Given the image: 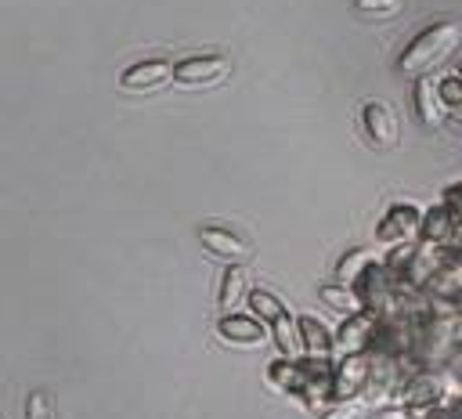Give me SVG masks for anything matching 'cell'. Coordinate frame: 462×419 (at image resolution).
<instances>
[{"label": "cell", "mask_w": 462, "mask_h": 419, "mask_svg": "<svg viewBox=\"0 0 462 419\" xmlns=\"http://www.w3.org/2000/svg\"><path fill=\"white\" fill-rule=\"evenodd\" d=\"M458 43H462V25L455 18L430 22L397 54V72H404V76H430L448 54H455Z\"/></svg>", "instance_id": "cell-1"}, {"label": "cell", "mask_w": 462, "mask_h": 419, "mask_svg": "<svg viewBox=\"0 0 462 419\" xmlns=\"http://www.w3.org/2000/svg\"><path fill=\"white\" fill-rule=\"evenodd\" d=\"M419 231H422V206L401 199V202H390L383 210V217L375 220V242L379 246H401V242H419Z\"/></svg>", "instance_id": "cell-2"}, {"label": "cell", "mask_w": 462, "mask_h": 419, "mask_svg": "<svg viewBox=\"0 0 462 419\" xmlns=\"http://www.w3.org/2000/svg\"><path fill=\"white\" fill-rule=\"evenodd\" d=\"M397 282H393V275L386 271V264H383V256L375 260V264H368L365 267V275L354 282V293H357V300H361V307H368V311H375L379 318H390L393 314V303H397Z\"/></svg>", "instance_id": "cell-3"}, {"label": "cell", "mask_w": 462, "mask_h": 419, "mask_svg": "<svg viewBox=\"0 0 462 419\" xmlns=\"http://www.w3.org/2000/svg\"><path fill=\"white\" fill-rule=\"evenodd\" d=\"M379 314L361 307L354 314H346L339 321V329L332 332L336 336V358H346V354H368L372 343H375V332H379Z\"/></svg>", "instance_id": "cell-4"}, {"label": "cell", "mask_w": 462, "mask_h": 419, "mask_svg": "<svg viewBox=\"0 0 462 419\" xmlns=\"http://www.w3.org/2000/svg\"><path fill=\"white\" fill-rule=\"evenodd\" d=\"M231 76V58L224 54H191L173 61V83L180 87H217Z\"/></svg>", "instance_id": "cell-5"}, {"label": "cell", "mask_w": 462, "mask_h": 419, "mask_svg": "<svg viewBox=\"0 0 462 419\" xmlns=\"http://www.w3.org/2000/svg\"><path fill=\"white\" fill-rule=\"evenodd\" d=\"M361 130H365L368 144L379 148V152H390L397 144V137H401V126H397L393 108L383 105V101H365L361 105Z\"/></svg>", "instance_id": "cell-6"}, {"label": "cell", "mask_w": 462, "mask_h": 419, "mask_svg": "<svg viewBox=\"0 0 462 419\" xmlns=\"http://www.w3.org/2000/svg\"><path fill=\"white\" fill-rule=\"evenodd\" d=\"M372 376V354H346L336 358V376H332V390L336 401H357L368 386Z\"/></svg>", "instance_id": "cell-7"}, {"label": "cell", "mask_w": 462, "mask_h": 419, "mask_svg": "<svg viewBox=\"0 0 462 419\" xmlns=\"http://www.w3.org/2000/svg\"><path fill=\"white\" fill-rule=\"evenodd\" d=\"M267 336H271V325H263L260 318L242 314V311L220 314V321H217V340L227 347H260Z\"/></svg>", "instance_id": "cell-8"}, {"label": "cell", "mask_w": 462, "mask_h": 419, "mask_svg": "<svg viewBox=\"0 0 462 419\" xmlns=\"http://www.w3.org/2000/svg\"><path fill=\"white\" fill-rule=\"evenodd\" d=\"M411 108H415V119L426 126V130H437L448 123V105L440 101V90H437V79L433 72L430 76H415L411 83Z\"/></svg>", "instance_id": "cell-9"}, {"label": "cell", "mask_w": 462, "mask_h": 419, "mask_svg": "<svg viewBox=\"0 0 462 419\" xmlns=\"http://www.w3.org/2000/svg\"><path fill=\"white\" fill-rule=\"evenodd\" d=\"M199 242H202L206 253H213V256H220V260H227V264H242V260L253 253V246H249L238 231L220 228V224H202V228H199Z\"/></svg>", "instance_id": "cell-10"}, {"label": "cell", "mask_w": 462, "mask_h": 419, "mask_svg": "<svg viewBox=\"0 0 462 419\" xmlns=\"http://www.w3.org/2000/svg\"><path fill=\"white\" fill-rule=\"evenodd\" d=\"M267 383H271V390H278V394L300 397V394L310 386V372H307L303 358H274V361L267 365Z\"/></svg>", "instance_id": "cell-11"}, {"label": "cell", "mask_w": 462, "mask_h": 419, "mask_svg": "<svg viewBox=\"0 0 462 419\" xmlns=\"http://www.w3.org/2000/svg\"><path fill=\"white\" fill-rule=\"evenodd\" d=\"M166 79H173V61L144 58V61H134V65L123 69L119 87H126V90H152V87H162Z\"/></svg>", "instance_id": "cell-12"}, {"label": "cell", "mask_w": 462, "mask_h": 419, "mask_svg": "<svg viewBox=\"0 0 462 419\" xmlns=\"http://www.w3.org/2000/svg\"><path fill=\"white\" fill-rule=\"evenodd\" d=\"M300 343H303V358H336V336L328 332L325 321H318L314 314H300Z\"/></svg>", "instance_id": "cell-13"}, {"label": "cell", "mask_w": 462, "mask_h": 419, "mask_svg": "<svg viewBox=\"0 0 462 419\" xmlns=\"http://www.w3.org/2000/svg\"><path fill=\"white\" fill-rule=\"evenodd\" d=\"M249 296V278H245V267L242 264H227L224 275H220V285H217V303H220V314H231L245 303Z\"/></svg>", "instance_id": "cell-14"}, {"label": "cell", "mask_w": 462, "mask_h": 419, "mask_svg": "<svg viewBox=\"0 0 462 419\" xmlns=\"http://www.w3.org/2000/svg\"><path fill=\"white\" fill-rule=\"evenodd\" d=\"M455 228H458L455 213L444 202H437V206H426L422 210V231H419V238L422 242H437V246H451Z\"/></svg>", "instance_id": "cell-15"}, {"label": "cell", "mask_w": 462, "mask_h": 419, "mask_svg": "<svg viewBox=\"0 0 462 419\" xmlns=\"http://www.w3.org/2000/svg\"><path fill=\"white\" fill-rule=\"evenodd\" d=\"M245 307H249V314H253V318H260L263 325H274L278 318H285V314H289V307H285V300H282L278 293H271V289H263V285H256V289H249V296H245Z\"/></svg>", "instance_id": "cell-16"}, {"label": "cell", "mask_w": 462, "mask_h": 419, "mask_svg": "<svg viewBox=\"0 0 462 419\" xmlns=\"http://www.w3.org/2000/svg\"><path fill=\"white\" fill-rule=\"evenodd\" d=\"M375 260H379V256H375V249H368V246H354V249H346V253L336 260V282L354 285V282L365 275V267L375 264Z\"/></svg>", "instance_id": "cell-17"}, {"label": "cell", "mask_w": 462, "mask_h": 419, "mask_svg": "<svg viewBox=\"0 0 462 419\" xmlns=\"http://www.w3.org/2000/svg\"><path fill=\"white\" fill-rule=\"evenodd\" d=\"M318 300H321L328 311H336L339 318L361 311V300H357L354 285H343V282H325V285H318Z\"/></svg>", "instance_id": "cell-18"}, {"label": "cell", "mask_w": 462, "mask_h": 419, "mask_svg": "<svg viewBox=\"0 0 462 419\" xmlns=\"http://www.w3.org/2000/svg\"><path fill=\"white\" fill-rule=\"evenodd\" d=\"M271 340H274V347H278V354H282V358H303L300 321H296L292 314H285V318H278V321L271 325Z\"/></svg>", "instance_id": "cell-19"}, {"label": "cell", "mask_w": 462, "mask_h": 419, "mask_svg": "<svg viewBox=\"0 0 462 419\" xmlns=\"http://www.w3.org/2000/svg\"><path fill=\"white\" fill-rule=\"evenodd\" d=\"M437 90H440V101L448 105V112H458V108H462V76H458V72L440 76V79H437Z\"/></svg>", "instance_id": "cell-20"}, {"label": "cell", "mask_w": 462, "mask_h": 419, "mask_svg": "<svg viewBox=\"0 0 462 419\" xmlns=\"http://www.w3.org/2000/svg\"><path fill=\"white\" fill-rule=\"evenodd\" d=\"M25 419H54V397L47 390H32L25 397Z\"/></svg>", "instance_id": "cell-21"}, {"label": "cell", "mask_w": 462, "mask_h": 419, "mask_svg": "<svg viewBox=\"0 0 462 419\" xmlns=\"http://www.w3.org/2000/svg\"><path fill=\"white\" fill-rule=\"evenodd\" d=\"M354 7L365 18H390V14L401 11V0H354Z\"/></svg>", "instance_id": "cell-22"}, {"label": "cell", "mask_w": 462, "mask_h": 419, "mask_svg": "<svg viewBox=\"0 0 462 419\" xmlns=\"http://www.w3.org/2000/svg\"><path fill=\"white\" fill-rule=\"evenodd\" d=\"M440 202L455 213V220H462V181L448 184V188H444V195H440Z\"/></svg>", "instance_id": "cell-23"}, {"label": "cell", "mask_w": 462, "mask_h": 419, "mask_svg": "<svg viewBox=\"0 0 462 419\" xmlns=\"http://www.w3.org/2000/svg\"><path fill=\"white\" fill-rule=\"evenodd\" d=\"M448 119H451V123H455V126H458V130H462V108H458V112H451V116H448Z\"/></svg>", "instance_id": "cell-24"}, {"label": "cell", "mask_w": 462, "mask_h": 419, "mask_svg": "<svg viewBox=\"0 0 462 419\" xmlns=\"http://www.w3.org/2000/svg\"><path fill=\"white\" fill-rule=\"evenodd\" d=\"M455 72H458V76H462V61H458V69H455Z\"/></svg>", "instance_id": "cell-25"}]
</instances>
